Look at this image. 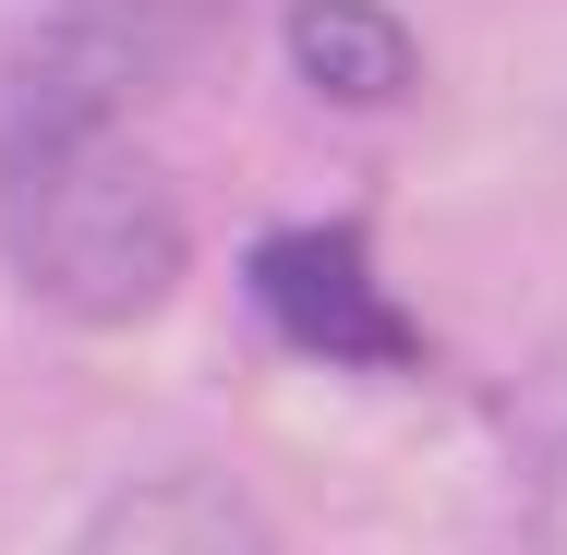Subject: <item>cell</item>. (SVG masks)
<instances>
[{
	"mask_svg": "<svg viewBox=\"0 0 567 555\" xmlns=\"http://www.w3.org/2000/svg\"><path fill=\"white\" fill-rule=\"evenodd\" d=\"M0 254L61 327H145L194 241L169 169L121 133L110 73L85 61H24L0 97Z\"/></svg>",
	"mask_w": 567,
	"mask_h": 555,
	"instance_id": "cell-1",
	"label": "cell"
},
{
	"mask_svg": "<svg viewBox=\"0 0 567 555\" xmlns=\"http://www.w3.org/2000/svg\"><path fill=\"white\" fill-rule=\"evenodd\" d=\"M241 290H254L266 327L290 338V350H315V362H423V327L386 302L362 229H339V218L266 229V241L241 254Z\"/></svg>",
	"mask_w": 567,
	"mask_h": 555,
	"instance_id": "cell-2",
	"label": "cell"
},
{
	"mask_svg": "<svg viewBox=\"0 0 567 555\" xmlns=\"http://www.w3.org/2000/svg\"><path fill=\"white\" fill-rule=\"evenodd\" d=\"M73 555H278L266 532V507L206 471V459H182V471H133L97 495V520L73 532Z\"/></svg>",
	"mask_w": 567,
	"mask_h": 555,
	"instance_id": "cell-3",
	"label": "cell"
},
{
	"mask_svg": "<svg viewBox=\"0 0 567 555\" xmlns=\"http://www.w3.org/2000/svg\"><path fill=\"white\" fill-rule=\"evenodd\" d=\"M290 61H302V85L315 97H339V110H386V97H411V24L386 12V0H290Z\"/></svg>",
	"mask_w": 567,
	"mask_h": 555,
	"instance_id": "cell-4",
	"label": "cell"
},
{
	"mask_svg": "<svg viewBox=\"0 0 567 555\" xmlns=\"http://www.w3.org/2000/svg\"><path fill=\"white\" fill-rule=\"evenodd\" d=\"M532 555H567V446L544 459V483H532Z\"/></svg>",
	"mask_w": 567,
	"mask_h": 555,
	"instance_id": "cell-5",
	"label": "cell"
},
{
	"mask_svg": "<svg viewBox=\"0 0 567 555\" xmlns=\"http://www.w3.org/2000/svg\"><path fill=\"white\" fill-rule=\"evenodd\" d=\"M85 12H97V0H85Z\"/></svg>",
	"mask_w": 567,
	"mask_h": 555,
	"instance_id": "cell-6",
	"label": "cell"
}]
</instances>
